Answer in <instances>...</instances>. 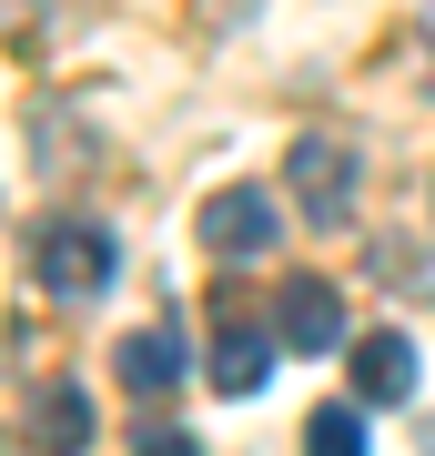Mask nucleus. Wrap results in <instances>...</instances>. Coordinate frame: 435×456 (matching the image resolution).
<instances>
[{
  "mask_svg": "<svg viewBox=\"0 0 435 456\" xmlns=\"http://www.w3.org/2000/svg\"><path fill=\"white\" fill-rule=\"evenodd\" d=\"M284 203L304 213V224H324V233H344V224H355V203H365V152L344 142L334 122L294 132V142H284Z\"/></svg>",
  "mask_w": 435,
  "mask_h": 456,
  "instance_id": "obj_1",
  "label": "nucleus"
},
{
  "mask_svg": "<svg viewBox=\"0 0 435 456\" xmlns=\"http://www.w3.org/2000/svg\"><path fill=\"white\" fill-rule=\"evenodd\" d=\"M112 274H122V244H112V224H92V213H61V224L31 233V284H51V294H101Z\"/></svg>",
  "mask_w": 435,
  "mask_h": 456,
  "instance_id": "obj_2",
  "label": "nucleus"
},
{
  "mask_svg": "<svg viewBox=\"0 0 435 456\" xmlns=\"http://www.w3.org/2000/svg\"><path fill=\"white\" fill-rule=\"evenodd\" d=\"M274 244H284V203H274V193H254V183H223V193L203 203V254L254 264V254H274Z\"/></svg>",
  "mask_w": 435,
  "mask_h": 456,
  "instance_id": "obj_3",
  "label": "nucleus"
},
{
  "mask_svg": "<svg viewBox=\"0 0 435 456\" xmlns=\"http://www.w3.org/2000/svg\"><path fill=\"white\" fill-rule=\"evenodd\" d=\"M274 335H284V355H334V345H344V294L324 284V274H284Z\"/></svg>",
  "mask_w": 435,
  "mask_h": 456,
  "instance_id": "obj_4",
  "label": "nucleus"
},
{
  "mask_svg": "<svg viewBox=\"0 0 435 456\" xmlns=\"http://www.w3.org/2000/svg\"><path fill=\"white\" fill-rule=\"evenodd\" d=\"M112 365H122V386L142 395V406H162V395H173L182 375H193V365H182V335H173V325H142V335H122V355H112Z\"/></svg>",
  "mask_w": 435,
  "mask_h": 456,
  "instance_id": "obj_5",
  "label": "nucleus"
},
{
  "mask_svg": "<svg viewBox=\"0 0 435 456\" xmlns=\"http://www.w3.org/2000/svg\"><path fill=\"white\" fill-rule=\"evenodd\" d=\"M20 436H31L41 456H81V446H92V395H81V386H41L31 416H20Z\"/></svg>",
  "mask_w": 435,
  "mask_h": 456,
  "instance_id": "obj_6",
  "label": "nucleus"
},
{
  "mask_svg": "<svg viewBox=\"0 0 435 456\" xmlns=\"http://www.w3.org/2000/svg\"><path fill=\"white\" fill-rule=\"evenodd\" d=\"M415 395V345L405 335H365L355 345V406H405Z\"/></svg>",
  "mask_w": 435,
  "mask_h": 456,
  "instance_id": "obj_7",
  "label": "nucleus"
},
{
  "mask_svg": "<svg viewBox=\"0 0 435 456\" xmlns=\"http://www.w3.org/2000/svg\"><path fill=\"white\" fill-rule=\"evenodd\" d=\"M274 345L284 335H263V325H223V335H213V386H223V395H254L263 375H274Z\"/></svg>",
  "mask_w": 435,
  "mask_h": 456,
  "instance_id": "obj_8",
  "label": "nucleus"
},
{
  "mask_svg": "<svg viewBox=\"0 0 435 456\" xmlns=\"http://www.w3.org/2000/svg\"><path fill=\"white\" fill-rule=\"evenodd\" d=\"M304 456H365V406H314L304 416Z\"/></svg>",
  "mask_w": 435,
  "mask_h": 456,
  "instance_id": "obj_9",
  "label": "nucleus"
},
{
  "mask_svg": "<svg viewBox=\"0 0 435 456\" xmlns=\"http://www.w3.org/2000/svg\"><path fill=\"white\" fill-rule=\"evenodd\" d=\"M132 456H203V446L182 436V426H142V436H132Z\"/></svg>",
  "mask_w": 435,
  "mask_h": 456,
  "instance_id": "obj_10",
  "label": "nucleus"
},
{
  "mask_svg": "<svg viewBox=\"0 0 435 456\" xmlns=\"http://www.w3.org/2000/svg\"><path fill=\"white\" fill-rule=\"evenodd\" d=\"M425 456H435V436H425Z\"/></svg>",
  "mask_w": 435,
  "mask_h": 456,
  "instance_id": "obj_11",
  "label": "nucleus"
}]
</instances>
